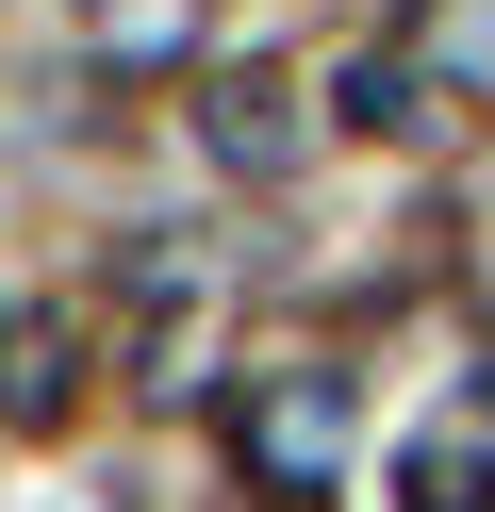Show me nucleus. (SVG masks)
<instances>
[{"label": "nucleus", "mask_w": 495, "mask_h": 512, "mask_svg": "<svg viewBox=\"0 0 495 512\" xmlns=\"http://www.w3.org/2000/svg\"><path fill=\"white\" fill-rule=\"evenodd\" d=\"M231 463H248L264 496L314 512L330 463H347V380H330V364H248V380H231Z\"/></svg>", "instance_id": "1"}, {"label": "nucleus", "mask_w": 495, "mask_h": 512, "mask_svg": "<svg viewBox=\"0 0 495 512\" xmlns=\"http://www.w3.org/2000/svg\"><path fill=\"white\" fill-rule=\"evenodd\" d=\"M413 512H495V364L446 380V413L413 430V479H396Z\"/></svg>", "instance_id": "2"}, {"label": "nucleus", "mask_w": 495, "mask_h": 512, "mask_svg": "<svg viewBox=\"0 0 495 512\" xmlns=\"http://www.w3.org/2000/svg\"><path fill=\"white\" fill-rule=\"evenodd\" d=\"M83 413V314H0V430H66Z\"/></svg>", "instance_id": "3"}, {"label": "nucleus", "mask_w": 495, "mask_h": 512, "mask_svg": "<svg viewBox=\"0 0 495 512\" xmlns=\"http://www.w3.org/2000/svg\"><path fill=\"white\" fill-rule=\"evenodd\" d=\"M198 133H215V166H231V182H281L314 116H297V83H281V67H231L215 100H198Z\"/></svg>", "instance_id": "4"}, {"label": "nucleus", "mask_w": 495, "mask_h": 512, "mask_svg": "<svg viewBox=\"0 0 495 512\" xmlns=\"http://www.w3.org/2000/svg\"><path fill=\"white\" fill-rule=\"evenodd\" d=\"M330 100H347V133H446V83H429V50L413 34H380V50H347V67H330Z\"/></svg>", "instance_id": "5"}, {"label": "nucleus", "mask_w": 495, "mask_h": 512, "mask_svg": "<svg viewBox=\"0 0 495 512\" xmlns=\"http://www.w3.org/2000/svg\"><path fill=\"white\" fill-rule=\"evenodd\" d=\"M396 34H413V50H429V83H446V100H462V116H479V100H495V0H413V17H396Z\"/></svg>", "instance_id": "6"}]
</instances>
